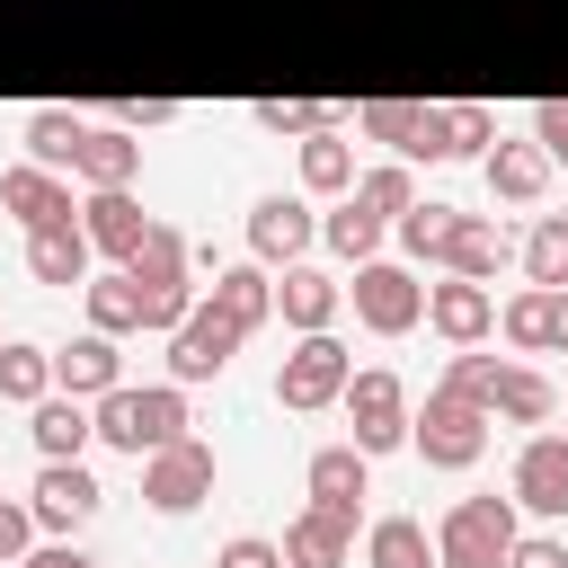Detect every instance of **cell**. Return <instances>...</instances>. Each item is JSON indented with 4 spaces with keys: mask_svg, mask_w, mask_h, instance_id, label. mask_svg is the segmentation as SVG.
Segmentation results:
<instances>
[{
    "mask_svg": "<svg viewBox=\"0 0 568 568\" xmlns=\"http://www.w3.org/2000/svg\"><path fill=\"white\" fill-rule=\"evenodd\" d=\"M550 355H568V284L550 293Z\"/></svg>",
    "mask_w": 568,
    "mask_h": 568,
    "instance_id": "49",
    "label": "cell"
},
{
    "mask_svg": "<svg viewBox=\"0 0 568 568\" xmlns=\"http://www.w3.org/2000/svg\"><path fill=\"white\" fill-rule=\"evenodd\" d=\"M346 186H355V142L337 124L302 133V195H346Z\"/></svg>",
    "mask_w": 568,
    "mask_h": 568,
    "instance_id": "28",
    "label": "cell"
},
{
    "mask_svg": "<svg viewBox=\"0 0 568 568\" xmlns=\"http://www.w3.org/2000/svg\"><path fill=\"white\" fill-rule=\"evenodd\" d=\"M80 231H89V248L98 257H133L142 248V231H151V213L133 204V186H89V204H80Z\"/></svg>",
    "mask_w": 568,
    "mask_h": 568,
    "instance_id": "18",
    "label": "cell"
},
{
    "mask_svg": "<svg viewBox=\"0 0 568 568\" xmlns=\"http://www.w3.org/2000/svg\"><path fill=\"white\" fill-rule=\"evenodd\" d=\"M124 124H133V133H160V124H178V98H133Z\"/></svg>",
    "mask_w": 568,
    "mask_h": 568,
    "instance_id": "48",
    "label": "cell"
},
{
    "mask_svg": "<svg viewBox=\"0 0 568 568\" xmlns=\"http://www.w3.org/2000/svg\"><path fill=\"white\" fill-rule=\"evenodd\" d=\"M0 213H18L27 231H44V222H80V204H71V178H62V169H36V160L0 169Z\"/></svg>",
    "mask_w": 568,
    "mask_h": 568,
    "instance_id": "15",
    "label": "cell"
},
{
    "mask_svg": "<svg viewBox=\"0 0 568 568\" xmlns=\"http://www.w3.org/2000/svg\"><path fill=\"white\" fill-rule=\"evenodd\" d=\"M515 257H524V284H550V293H559V284H568V213H541Z\"/></svg>",
    "mask_w": 568,
    "mask_h": 568,
    "instance_id": "36",
    "label": "cell"
},
{
    "mask_svg": "<svg viewBox=\"0 0 568 568\" xmlns=\"http://www.w3.org/2000/svg\"><path fill=\"white\" fill-rule=\"evenodd\" d=\"M337 408H346V426H355V435H346L355 453H399V444H408V408H417V399H408V382H399L390 364H364V373H346Z\"/></svg>",
    "mask_w": 568,
    "mask_h": 568,
    "instance_id": "4",
    "label": "cell"
},
{
    "mask_svg": "<svg viewBox=\"0 0 568 568\" xmlns=\"http://www.w3.org/2000/svg\"><path fill=\"white\" fill-rule=\"evenodd\" d=\"M515 231L497 222V213H462L453 222V248H444V275H470V284H497L506 266H515Z\"/></svg>",
    "mask_w": 568,
    "mask_h": 568,
    "instance_id": "16",
    "label": "cell"
},
{
    "mask_svg": "<svg viewBox=\"0 0 568 568\" xmlns=\"http://www.w3.org/2000/svg\"><path fill=\"white\" fill-rule=\"evenodd\" d=\"M142 497H151L160 515H195V506L213 497V444H204V435H178V444L142 453Z\"/></svg>",
    "mask_w": 568,
    "mask_h": 568,
    "instance_id": "7",
    "label": "cell"
},
{
    "mask_svg": "<svg viewBox=\"0 0 568 568\" xmlns=\"http://www.w3.org/2000/svg\"><path fill=\"white\" fill-rule=\"evenodd\" d=\"M488 142H497V106L453 98V106H444V160H479Z\"/></svg>",
    "mask_w": 568,
    "mask_h": 568,
    "instance_id": "38",
    "label": "cell"
},
{
    "mask_svg": "<svg viewBox=\"0 0 568 568\" xmlns=\"http://www.w3.org/2000/svg\"><path fill=\"white\" fill-rule=\"evenodd\" d=\"M27 568H98V559H89V550L62 532V541H36V550H27Z\"/></svg>",
    "mask_w": 568,
    "mask_h": 568,
    "instance_id": "47",
    "label": "cell"
},
{
    "mask_svg": "<svg viewBox=\"0 0 568 568\" xmlns=\"http://www.w3.org/2000/svg\"><path fill=\"white\" fill-rule=\"evenodd\" d=\"M89 231L80 222H44V231H27V275L36 284H53V293H71V284H89Z\"/></svg>",
    "mask_w": 568,
    "mask_h": 568,
    "instance_id": "20",
    "label": "cell"
},
{
    "mask_svg": "<svg viewBox=\"0 0 568 568\" xmlns=\"http://www.w3.org/2000/svg\"><path fill=\"white\" fill-rule=\"evenodd\" d=\"M506 568H568V541H559V532H515Z\"/></svg>",
    "mask_w": 568,
    "mask_h": 568,
    "instance_id": "45",
    "label": "cell"
},
{
    "mask_svg": "<svg viewBox=\"0 0 568 568\" xmlns=\"http://www.w3.org/2000/svg\"><path fill=\"white\" fill-rule=\"evenodd\" d=\"M27 435H36V453H44V462H80L98 426H89V399H71V390H44V399L27 408Z\"/></svg>",
    "mask_w": 568,
    "mask_h": 568,
    "instance_id": "25",
    "label": "cell"
},
{
    "mask_svg": "<svg viewBox=\"0 0 568 568\" xmlns=\"http://www.w3.org/2000/svg\"><path fill=\"white\" fill-rule=\"evenodd\" d=\"M497 364H506V355L453 346V364H444V382H435V390H453V399H479V408H488V382H497Z\"/></svg>",
    "mask_w": 568,
    "mask_h": 568,
    "instance_id": "41",
    "label": "cell"
},
{
    "mask_svg": "<svg viewBox=\"0 0 568 568\" xmlns=\"http://www.w3.org/2000/svg\"><path fill=\"white\" fill-rule=\"evenodd\" d=\"M302 488H311V506H328V515L364 524V497H373V453H355V444H320V453H311V470H302Z\"/></svg>",
    "mask_w": 568,
    "mask_h": 568,
    "instance_id": "14",
    "label": "cell"
},
{
    "mask_svg": "<svg viewBox=\"0 0 568 568\" xmlns=\"http://www.w3.org/2000/svg\"><path fill=\"white\" fill-rule=\"evenodd\" d=\"M364 568H435V532L417 515H382L364 532Z\"/></svg>",
    "mask_w": 568,
    "mask_h": 568,
    "instance_id": "30",
    "label": "cell"
},
{
    "mask_svg": "<svg viewBox=\"0 0 568 568\" xmlns=\"http://www.w3.org/2000/svg\"><path fill=\"white\" fill-rule=\"evenodd\" d=\"M550 408H559V382L506 355L497 382H488V417H506V426H550Z\"/></svg>",
    "mask_w": 568,
    "mask_h": 568,
    "instance_id": "24",
    "label": "cell"
},
{
    "mask_svg": "<svg viewBox=\"0 0 568 568\" xmlns=\"http://www.w3.org/2000/svg\"><path fill=\"white\" fill-rule=\"evenodd\" d=\"M204 302H213V311H222L240 337H257V328L275 320V266H257V257H240V266H213Z\"/></svg>",
    "mask_w": 568,
    "mask_h": 568,
    "instance_id": "17",
    "label": "cell"
},
{
    "mask_svg": "<svg viewBox=\"0 0 568 568\" xmlns=\"http://www.w3.org/2000/svg\"><path fill=\"white\" fill-rule=\"evenodd\" d=\"M515 532H524L515 524V497H462L435 524V568H506Z\"/></svg>",
    "mask_w": 568,
    "mask_h": 568,
    "instance_id": "3",
    "label": "cell"
},
{
    "mask_svg": "<svg viewBox=\"0 0 568 568\" xmlns=\"http://www.w3.org/2000/svg\"><path fill=\"white\" fill-rule=\"evenodd\" d=\"M89 426H98V444H115V453L142 462V453H160V444L186 435V382H151V390L115 382V390L89 399Z\"/></svg>",
    "mask_w": 568,
    "mask_h": 568,
    "instance_id": "1",
    "label": "cell"
},
{
    "mask_svg": "<svg viewBox=\"0 0 568 568\" xmlns=\"http://www.w3.org/2000/svg\"><path fill=\"white\" fill-rule=\"evenodd\" d=\"M408 124H417V98H364V106H355V133H364V142H390V151H399Z\"/></svg>",
    "mask_w": 568,
    "mask_h": 568,
    "instance_id": "40",
    "label": "cell"
},
{
    "mask_svg": "<svg viewBox=\"0 0 568 568\" xmlns=\"http://www.w3.org/2000/svg\"><path fill=\"white\" fill-rule=\"evenodd\" d=\"M311 240H320L311 195H257V204H248V257H257V266H293Z\"/></svg>",
    "mask_w": 568,
    "mask_h": 568,
    "instance_id": "11",
    "label": "cell"
},
{
    "mask_svg": "<svg viewBox=\"0 0 568 568\" xmlns=\"http://www.w3.org/2000/svg\"><path fill=\"white\" fill-rule=\"evenodd\" d=\"M80 311H89V328H106V337H133V328H142V293H133L124 266H115V275H89V284H80Z\"/></svg>",
    "mask_w": 568,
    "mask_h": 568,
    "instance_id": "32",
    "label": "cell"
},
{
    "mask_svg": "<svg viewBox=\"0 0 568 568\" xmlns=\"http://www.w3.org/2000/svg\"><path fill=\"white\" fill-rule=\"evenodd\" d=\"M133 293H142V328H151V337H169V328L195 311V293H204V284H195V275H178V284H133Z\"/></svg>",
    "mask_w": 568,
    "mask_h": 568,
    "instance_id": "39",
    "label": "cell"
},
{
    "mask_svg": "<svg viewBox=\"0 0 568 568\" xmlns=\"http://www.w3.org/2000/svg\"><path fill=\"white\" fill-rule=\"evenodd\" d=\"M399 160H444V106H426V98H417V124H408Z\"/></svg>",
    "mask_w": 568,
    "mask_h": 568,
    "instance_id": "44",
    "label": "cell"
},
{
    "mask_svg": "<svg viewBox=\"0 0 568 568\" xmlns=\"http://www.w3.org/2000/svg\"><path fill=\"white\" fill-rule=\"evenodd\" d=\"M115 382H124V355H115V337H106V328H80L71 346H53V390L98 399V390H115Z\"/></svg>",
    "mask_w": 568,
    "mask_h": 568,
    "instance_id": "19",
    "label": "cell"
},
{
    "mask_svg": "<svg viewBox=\"0 0 568 568\" xmlns=\"http://www.w3.org/2000/svg\"><path fill=\"white\" fill-rule=\"evenodd\" d=\"M27 550H36V515H27V497H0V568Z\"/></svg>",
    "mask_w": 568,
    "mask_h": 568,
    "instance_id": "42",
    "label": "cell"
},
{
    "mask_svg": "<svg viewBox=\"0 0 568 568\" xmlns=\"http://www.w3.org/2000/svg\"><path fill=\"white\" fill-rule=\"evenodd\" d=\"M9 568H27V559H9Z\"/></svg>",
    "mask_w": 568,
    "mask_h": 568,
    "instance_id": "50",
    "label": "cell"
},
{
    "mask_svg": "<svg viewBox=\"0 0 568 568\" xmlns=\"http://www.w3.org/2000/svg\"><path fill=\"white\" fill-rule=\"evenodd\" d=\"M532 142L550 151V169H568V98H550V106H532Z\"/></svg>",
    "mask_w": 568,
    "mask_h": 568,
    "instance_id": "46",
    "label": "cell"
},
{
    "mask_svg": "<svg viewBox=\"0 0 568 568\" xmlns=\"http://www.w3.org/2000/svg\"><path fill=\"white\" fill-rule=\"evenodd\" d=\"M248 124L275 133V142H302V133H320V124H346V106H328V98H257Z\"/></svg>",
    "mask_w": 568,
    "mask_h": 568,
    "instance_id": "34",
    "label": "cell"
},
{
    "mask_svg": "<svg viewBox=\"0 0 568 568\" xmlns=\"http://www.w3.org/2000/svg\"><path fill=\"white\" fill-rule=\"evenodd\" d=\"M346 373H355L346 337H337V328H311V337H293V355L275 364V399H284L293 417H311V408H337Z\"/></svg>",
    "mask_w": 568,
    "mask_h": 568,
    "instance_id": "6",
    "label": "cell"
},
{
    "mask_svg": "<svg viewBox=\"0 0 568 568\" xmlns=\"http://www.w3.org/2000/svg\"><path fill=\"white\" fill-rule=\"evenodd\" d=\"M559 399H568V390H559Z\"/></svg>",
    "mask_w": 568,
    "mask_h": 568,
    "instance_id": "51",
    "label": "cell"
},
{
    "mask_svg": "<svg viewBox=\"0 0 568 568\" xmlns=\"http://www.w3.org/2000/svg\"><path fill=\"white\" fill-rule=\"evenodd\" d=\"M488 408L479 399H453V390H426V408H408V453L426 470H470L488 453Z\"/></svg>",
    "mask_w": 568,
    "mask_h": 568,
    "instance_id": "2",
    "label": "cell"
},
{
    "mask_svg": "<svg viewBox=\"0 0 568 568\" xmlns=\"http://www.w3.org/2000/svg\"><path fill=\"white\" fill-rule=\"evenodd\" d=\"M320 240L346 257V266H364V257H382V222L364 213V204H346L337 195V213H320Z\"/></svg>",
    "mask_w": 568,
    "mask_h": 568,
    "instance_id": "37",
    "label": "cell"
},
{
    "mask_svg": "<svg viewBox=\"0 0 568 568\" xmlns=\"http://www.w3.org/2000/svg\"><path fill=\"white\" fill-rule=\"evenodd\" d=\"M213 568H284V541H266V532H231Z\"/></svg>",
    "mask_w": 568,
    "mask_h": 568,
    "instance_id": "43",
    "label": "cell"
},
{
    "mask_svg": "<svg viewBox=\"0 0 568 568\" xmlns=\"http://www.w3.org/2000/svg\"><path fill=\"white\" fill-rule=\"evenodd\" d=\"M71 178H80V186H133V178H142V133H133V124H89Z\"/></svg>",
    "mask_w": 568,
    "mask_h": 568,
    "instance_id": "22",
    "label": "cell"
},
{
    "mask_svg": "<svg viewBox=\"0 0 568 568\" xmlns=\"http://www.w3.org/2000/svg\"><path fill=\"white\" fill-rule=\"evenodd\" d=\"M80 142H89V115H71V106H36V115H27V160H36V169H62V178H71Z\"/></svg>",
    "mask_w": 568,
    "mask_h": 568,
    "instance_id": "27",
    "label": "cell"
},
{
    "mask_svg": "<svg viewBox=\"0 0 568 568\" xmlns=\"http://www.w3.org/2000/svg\"><path fill=\"white\" fill-rule=\"evenodd\" d=\"M497 337H506L515 355H550V284L506 293V302H497Z\"/></svg>",
    "mask_w": 568,
    "mask_h": 568,
    "instance_id": "33",
    "label": "cell"
},
{
    "mask_svg": "<svg viewBox=\"0 0 568 568\" xmlns=\"http://www.w3.org/2000/svg\"><path fill=\"white\" fill-rule=\"evenodd\" d=\"M479 169H488V195H506V204H541V186H550V151L541 142H488L479 151Z\"/></svg>",
    "mask_w": 568,
    "mask_h": 568,
    "instance_id": "23",
    "label": "cell"
},
{
    "mask_svg": "<svg viewBox=\"0 0 568 568\" xmlns=\"http://www.w3.org/2000/svg\"><path fill=\"white\" fill-rule=\"evenodd\" d=\"M506 497H515V515H541V524H559L568 515V435H524V453H515V470H506Z\"/></svg>",
    "mask_w": 568,
    "mask_h": 568,
    "instance_id": "8",
    "label": "cell"
},
{
    "mask_svg": "<svg viewBox=\"0 0 568 568\" xmlns=\"http://www.w3.org/2000/svg\"><path fill=\"white\" fill-rule=\"evenodd\" d=\"M337 311H346V284H337L328 266L293 257V266L275 275V320H284L293 337H311V328H337Z\"/></svg>",
    "mask_w": 568,
    "mask_h": 568,
    "instance_id": "12",
    "label": "cell"
},
{
    "mask_svg": "<svg viewBox=\"0 0 568 568\" xmlns=\"http://www.w3.org/2000/svg\"><path fill=\"white\" fill-rule=\"evenodd\" d=\"M346 204H364L382 231L417 204V178H408V160H382V169H355V186H346Z\"/></svg>",
    "mask_w": 568,
    "mask_h": 568,
    "instance_id": "31",
    "label": "cell"
},
{
    "mask_svg": "<svg viewBox=\"0 0 568 568\" xmlns=\"http://www.w3.org/2000/svg\"><path fill=\"white\" fill-rule=\"evenodd\" d=\"M186 257H195V248H186V231H178V222H151V231H142V248L124 257V275H133V284H178V275H195Z\"/></svg>",
    "mask_w": 568,
    "mask_h": 568,
    "instance_id": "35",
    "label": "cell"
},
{
    "mask_svg": "<svg viewBox=\"0 0 568 568\" xmlns=\"http://www.w3.org/2000/svg\"><path fill=\"white\" fill-rule=\"evenodd\" d=\"M231 355H240V328L195 293V311L169 328V382H222V373H231Z\"/></svg>",
    "mask_w": 568,
    "mask_h": 568,
    "instance_id": "9",
    "label": "cell"
},
{
    "mask_svg": "<svg viewBox=\"0 0 568 568\" xmlns=\"http://www.w3.org/2000/svg\"><path fill=\"white\" fill-rule=\"evenodd\" d=\"M453 222H462V204H435V195H417V204L390 222V240H399V257H408V266H444V248H453Z\"/></svg>",
    "mask_w": 568,
    "mask_h": 568,
    "instance_id": "26",
    "label": "cell"
},
{
    "mask_svg": "<svg viewBox=\"0 0 568 568\" xmlns=\"http://www.w3.org/2000/svg\"><path fill=\"white\" fill-rule=\"evenodd\" d=\"M355 559V524L328 515V506H302L284 524V568H346Z\"/></svg>",
    "mask_w": 568,
    "mask_h": 568,
    "instance_id": "21",
    "label": "cell"
},
{
    "mask_svg": "<svg viewBox=\"0 0 568 568\" xmlns=\"http://www.w3.org/2000/svg\"><path fill=\"white\" fill-rule=\"evenodd\" d=\"M98 497H106V488H98V470H89V462H44V470H36V488H27V515H36V532H53V541H62V532H80V524L98 515Z\"/></svg>",
    "mask_w": 568,
    "mask_h": 568,
    "instance_id": "10",
    "label": "cell"
},
{
    "mask_svg": "<svg viewBox=\"0 0 568 568\" xmlns=\"http://www.w3.org/2000/svg\"><path fill=\"white\" fill-rule=\"evenodd\" d=\"M426 328H435L444 346H488V328H497V293L470 284V275H444V284H426Z\"/></svg>",
    "mask_w": 568,
    "mask_h": 568,
    "instance_id": "13",
    "label": "cell"
},
{
    "mask_svg": "<svg viewBox=\"0 0 568 568\" xmlns=\"http://www.w3.org/2000/svg\"><path fill=\"white\" fill-rule=\"evenodd\" d=\"M346 302H355V320H364L373 337H408V328L426 320V284H417L408 257H364L355 284H346Z\"/></svg>",
    "mask_w": 568,
    "mask_h": 568,
    "instance_id": "5",
    "label": "cell"
},
{
    "mask_svg": "<svg viewBox=\"0 0 568 568\" xmlns=\"http://www.w3.org/2000/svg\"><path fill=\"white\" fill-rule=\"evenodd\" d=\"M53 390V346H36V337H0V399L9 408H36Z\"/></svg>",
    "mask_w": 568,
    "mask_h": 568,
    "instance_id": "29",
    "label": "cell"
}]
</instances>
